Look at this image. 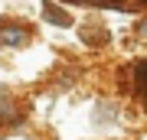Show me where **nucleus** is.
I'll list each match as a JSON object with an SVG mask.
<instances>
[{
    "instance_id": "f257e3e1",
    "label": "nucleus",
    "mask_w": 147,
    "mask_h": 140,
    "mask_svg": "<svg viewBox=\"0 0 147 140\" xmlns=\"http://www.w3.org/2000/svg\"><path fill=\"white\" fill-rule=\"evenodd\" d=\"M134 75H137V78H141V82L147 85V62H141V65H137V72H134Z\"/></svg>"
}]
</instances>
